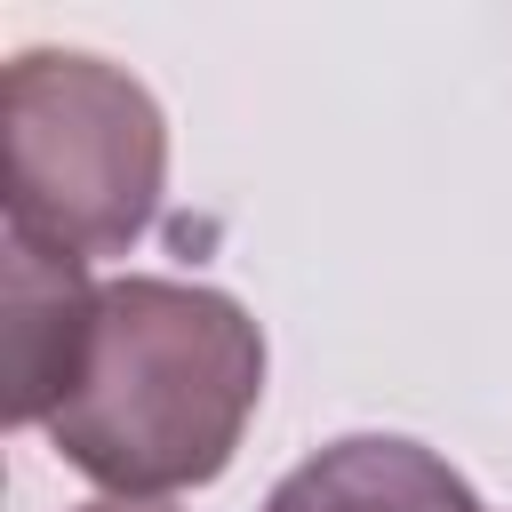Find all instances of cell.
I'll use <instances>...</instances> for the list:
<instances>
[{
	"label": "cell",
	"mask_w": 512,
	"mask_h": 512,
	"mask_svg": "<svg viewBox=\"0 0 512 512\" xmlns=\"http://www.w3.org/2000/svg\"><path fill=\"white\" fill-rule=\"evenodd\" d=\"M264 400V328L248 304L200 280L128 272L104 280L80 392L48 416V440L104 496L160 504L208 488Z\"/></svg>",
	"instance_id": "6da1fadb"
},
{
	"label": "cell",
	"mask_w": 512,
	"mask_h": 512,
	"mask_svg": "<svg viewBox=\"0 0 512 512\" xmlns=\"http://www.w3.org/2000/svg\"><path fill=\"white\" fill-rule=\"evenodd\" d=\"M8 240L48 256H128L168 192V120L152 88L80 48H24L0 72Z\"/></svg>",
	"instance_id": "7a4b0ae2"
},
{
	"label": "cell",
	"mask_w": 512,
	"mask_h": 512,
	"mask_svg": "<svg viewBox=\"0 0 512 512\" xmlns=\"http://www.w3.org/2000/svg\"><path fill=\"white\" fill-rule=\"evenodd\" d=\"M104 288L80 256H48L32 240H8L0 264V328H8V424H48L88 368Z\"/></svg>",
	"instance_id": "3957f363"
},
{
	"label": "cell",
	"mask_w": 512,
	"mask_h": 512,
	"mask_svg": "<svg viewBox=\"0 0 512 512\" xmlns=\"http://www.w3.org/2000/svg\"><path fill=\"white\" fill-rule=\"evenodd\" d=\"M264 512H480L464 472H448L432 448L400 432H352L320 456H304Z\"/></svg>",
	"instance_id": "277c9868"
},
{
	"label": "cell",
	"mask_w": 512,
	"mask_h": 512,
	"mask_svg": "<svg viewBox=\"0 0 512 512\" xmlns=\"http://www.w3.org/2000/svg\"><path fill=\"white\" fill-rule=\"evenodd\" d=\"M80 512H176V504H136V496H96V504H80Z\"/></svg>",
	"instance_id": "5b68a950"
}]
</instances>
